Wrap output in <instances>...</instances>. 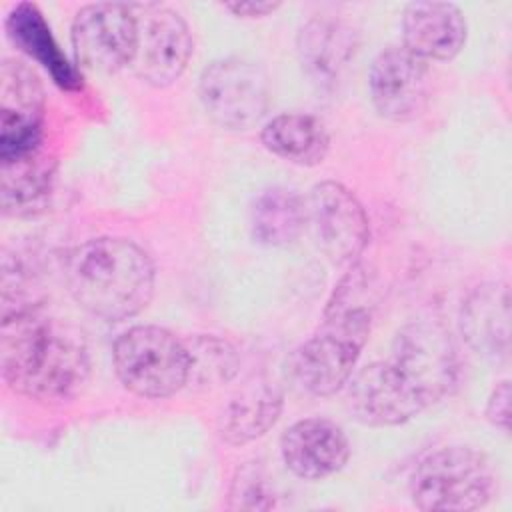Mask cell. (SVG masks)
<instances>
[{"label": "cell", "mask_w": 512, "mask_h": 512, "mask_svg": "<svg viewBox=\"0 0 512 512\" xmlns=\"http://www.w3.org/2000/svg\"><path fill=\"white\" fill-rule=\"evenodd\" d=\"M0 368L14 392L40 402H64L86 384L90 360L78 330L32 304L2 310Z\"/></svg>", "instance_id": "obj_1"}, {"label": "cell", "mask_w": 512, "mask_h": 512, "mask_svg": "<svg viewBox=\"0 0 512 512\" xmlns=\"http://www.w3.org/2000/svg\"><path fill=\"white\" fill-rule=\"evenodd\" d=\"M372 294V278L356 262L328 298L316 332L290 358L292 376L302 390L326 398L348 384L370 336Z\"/></svg>", "instance_id": "obj_2"}, {"label": "cell", "mask_w": 512, "mask_h": 512, "mask_svg": "<svg viewBox=\"0 0 512 512\" xmlns=\"http://www.w3.org/2000/svg\"><path fill=\"white\" fill-rule=\"evenodd\" d=\"M64 282L86 312L118 322L142 312L154 296V264L126 238H92L66 252Z\"/></svg>", "instance_id": "obj_3"}, {"label": "cell", "mask_w": 512, "mask_h": 512, "mask_svg": "<svg viewBox=\"0 0 512 512\" xmlns=\"http://www.w3.org/2000/svg\"><path fill=\"white\" fill-rule=\"evenodd\" d=\"M410 498L420 510L468 512L494 494V472L470 446H442L418 460L410 474Z\"/></svg>", "instance_id": "obj_4"}, {"label": "cell", "mask_w": 512, "mask_h": 512, "mask_svg": "<svg viewBox=\"0 0 512 512\" xmlns=\"http://www.w3.org/2000/svg\"><path fill=\"white\" fill-rule=\"evenodd\" d=\"M118 380L140 398H168L188 384V350L170 330L138 324L122 332L112 348Z\"/></svg>", "instance_id": "obj_5"}, {"label": "cell", "mask_w": 512, "mask_h": 512, "mask_svg": "<svg viewBox=\"0 0 512 512\" xmlns=\"http://www.w3.org/2000/svg\"><path fill=\"white\" fill-rule=\"evenodd\" d=\"M424 408L442 400L456 384L458 356L450 332L434 320L406 324L388 358Z\"/></svg>", "instance_id": "obj_6"}, {"label": "cell", "mask_w": 512, "mask_h": 512, "mask_svg": "<svg viewBox=\"0 0 512 512\" xmlns=\"http://www.w3.org/2000/svg\"><path fill=\"white\" fill-rule=\"evenodd\" d=\"M198 96L216 124L246 130L264 118L270 104V84L258 64L242 58H220L202 70Z\"/></svg>", "instance_id": "obj_7"}, {"label": "cell", "mask_w": 512, "mask_h": 512, "mask_svg": "<svg viewBox=\"0 0 512 512\" xmlns=\"http://www.w3.org/2000/svg\"><path fill=\"white\" fill-rule=\"evenodd\" d=\"M138 36V22L126 4H86L72 20L76 60L92 72L112 74L136 60Z\"/></svg>", "instance_id": "obj_8"}, {"label": "cell", "mask_w": 512, "mask_h": 512, "mask_svg": "<svg viewBox=\"0 0 512 512\" xmlns=\"http://www.w3.org/2000/svg\"><path fill=\"white\" fill-rule=\"evenodd\" d=\"M308 212L318 246L336 266H354L368 238V216L350 188L324 180L310 190Z\"/></svg>", "instance_id": "obj_9"}, {"label": "cell", "mask_w": 512, "mask_h": 512, "mask_svg": "<svg viewBox=\"0 0 512 512\" xmlns=\"http://www.w3.org/2000/svg\"><path fill=\"white\" fill-rule=\"evenodd\" d=\"M44 92L38 76L20 60L0 66V160H14L40 150Z\"/></svg>", "instance_id": "obj_10"}, {"label": "cell", "mask_w": 512, "mask_h": 512, "mask_svg": "<svg viewBox=\"0 0 512 512\" xmlns=\"http://www.w3.org/2000/svg\"><path fill=\"white\" fill-rule=\"evenodd\" d=\"M368 90L380 116L394 122L414 120L428 104V64L406 46H388L372 60Z\"/></svg>", "instance_id": "obj_11"}, {"label": "cell", "mask_w": 512, "mask_h": 512, "mask_svg": "<svg viewBox=\"0 0 512 512\" xmlns=\"http://www.w3.org/2000/svg\"><path fill=\"white\" fill-rule=\"evenodd\" d=\"M346 406L366 426H398L424 410L388 360L372 362L348 380Z\"/></svg>", "instance_id": "obj_12"}, {"label": "cell", "mask_w": 512, "mask_h": 512, "mask_svg": "<svg viewBox=\"0 0 512 512\" xmlns=\"http://www.w3.org/2000/svg\"><path fill=\"white\" fill-rule=\"evenodd\" d=\"M280 454L286 468L304 480H322L350 458L346 432L328 418H304L294 422L280 438Z\"/></svg>", "instance_id": "obj_13"}, {"label": "cell", "mask_w": 512, "mask_h": 512, "mask_svg": "<svg viewBox=\"0 0 512 512\" xmlns=\"http://www.w3.org/2000/svg\"><path fill=\"white\" fill-rule=\"evenodd\" d=\"M190 56L188 22L172 8H156L138 36L136 66L140 78L154 88H166L182 76Z\"/></svg>", "instance_id": "obj_14"}, {"label": "cell", "mask_w": 512, "mask_h": 512, "mask_svg": "<svg viewBox=\"0 0 512 512\" xmlns=\"http://www.w3.org/2000/svg\"><path fill=\"white\" fill-rule=\"evenodd\" d=\"M296 50L310 82L322 90H334L356 56L358 36L338 18L316 16L300 28Z\"/></svg>", "instance_id": "obj_15"}, {"label": "cell", "mask_w": 512, "mask_h": 512, "mask_svg": "<svg viewBox=\"0 0 512 512\" xmlns=\"http://www.w3.org/2000/svg\"><path fill=\"white\" fill-rule=\"evenodd\" d=\"M402 36L422 60H450L466 42V20L452 2H410L402 12Z\"/></svg>", "instance_id": "obj_16"}, {"label": "cell", "mask_w": 512, "mask_h": 512, "mask_svg": "<svg viewBox=\"0 0 512 512\" xmlns=\"http://www.w3.org/2000/svg\"><path fill=\"white\" fill-rule=\"evenodd\" d=\"M460 330L466 342L490 360H502L510 350V292L506 284L478 286L464 302Z\"/></svg>", "instance_id": "obj_17"}, {"label": "cell", "mask_w": 512, "mask_h": 512, "mask_svg": "<svg viewBox=\"0 0 512 512\" xmlns=\"http://www.w3.org/2000/svg\"><path fill=\"white\" fill-rule=\"evenodd\" d=\"M54 178L56 162L40 150L2 162V212L12 218H34L42 214L50 204Z\"/></svg>", "instance_id": "obj_18"}, {"label": "cell", "mask_w": 512, "mask_h": 512, "mask_svg": "<svg viewBox=\"0 0 512 512\" xmlns=\"http://www.w3.org/2000/svg\"><path fill=\"white\" fill-rule=\"evenodd\" d=\"M282 390L276 382L256 378L246 382L220 414V434L230 444H246L264 436L280 418Z\"/></svg>", "instance_id": "obj_19"}, {"label": "cell", "mask_w": 512, "mask_h": 512, "mask_svg": "<svg viewBox=\"0 0 512 512\" xmlns=\"http://www.w3.org/2000/svg\"><path fill=\"white\" fill-rule=\"evenodd\" d=\"M8 38L30 58H34L40 66H44L52 80L66 90L80 88V74L68 62L66 54L60 50L56 38L50 32L42 12L30 4L22 2L8 12L6 18Z\"/></svg>", "instance_id": "obj_20"}, {"label": "cell", "mask_w": 512, "mask_h": 512, "mask_svg": "<svg viewBox=\"0 0 512 512\" xmlns=\"http://www.w3.org/2000/svg\"><path fill=\"white\" fill-rule=\"evenodd\" d=\"M260 140L274 156L298 164H320L330 148L326 126L310 114L284 112L268 120L260 132Z\"/></svg>", "instance_id": "obj_21"}, {"label": "cell", "mask_w": 512, "mask_h": 512, "mask_svg": "<svg viewBox=\"0 0 512 512\" xmlns=\"http://www.w3.org/2000/svg\"><path fill=\"white\" fill-rule=\"evenodd\" d=\"M306 208L302 198L288 188L274 186L258 194L252 204V236L262 246H288L304 228Z\"/></svg>", "instance_id": "obj_22"}, {"label": "cell", "mask_w": 512, "mask_h": 512, "mask_svg": "<svg viewBox=\"0 0 512 512\" xmlns=\"http://www.w3.org/2000/svg\"><path fill=\"white\" fill-rule=\"evenodd\" d=\"M184 344L188 350V384L208 388L228 382L236 374L238 356L226 340L200 336Z\"/></svg>", "instance_id": "obj_23"}, {"label": "cell", "mask_w": 512, "mask_h": 512, "mask_svg": "<svg viewBox=\"0 0 512 512\" xmlns=\"http://www.w3.org/2000/svg\"><path fill=\"white\" fill-rule=\"evenodd\" d=\"M272 490L264 478V474L254 468H242L238 470L232 490H230V506L232 508H244V510H264L274 504Z\"/></svg>", "instance_id": "obj_24"}, {"label": "cell", "mask_w": 512, "mask_h": 512, "mask_svg": "<svg viewBox=\"0 0 512 512\" xmlns=\"http://www.w3.org/2000/svg\"><path fill=\"white\" fill-rule=\"evenodd\" d=\"M486 420L500 428V430H508L510 424V382L502 380L496 384V388L492 390L488 402H486Z\"/></svg>", "instance_id": "obj_25"}, {"label": "cell", "mask_w": 512, "mask_h": 512, "mask_svg": "<svg viewBox=\"0 0 512 512\" xmlns=\"http://www.w3.org/2000/svg\"><path fill=\"white\" fill-rule=\"evenodd\" d=\"M238 18H262L280 8V2H232L224 4Z\"/></svg>", "instance_id": "obj_26"}]
</instances>
